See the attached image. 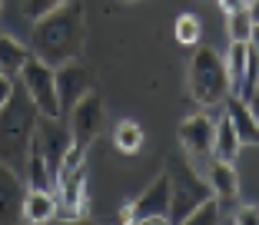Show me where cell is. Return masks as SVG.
Listing matches in <instances>:
<instances>
[{"mask_svg": "<svg viewBox=\"0 0 259 225\" xmlns=\"http://www.w3.org/2000/svg\"><path fill=\"white\" fill-rule=\"evenodd\" d=\"M213 136H216V116L196 112L190 120L180 123V143L190 152V159H203L213 152Z\"/></svg>", "mask_w": 259, "mask_h": 225, "instance_id": "obj_11", "label": "cell"}, {"mask_svg": "<svg viewBox=\"0 0 259 225\" xmlns=\"http://www.w3.org/2000/svg\"><path fill=\"white\" fill-rule=\"evenodd\" d=\"M239 133L236 126H233V120H229L226 112H223L220 120H216V136H213V156L223 159V162H233V159L239 156Z\"/></svg>", "mask_w": 259, "mask_h": 225, "instance_id": "obj_18", "label": "cell"}, {"mask_svg": "<svg viewBox=\"0 0 259 225\" xmlns=\"http://www.w3.org/2000/svg\"><path fill=\"white\" fill-rule=\"evenodd\" d=\"M243 99H246V106H249V112H252V120L259 123V86H256V90L249 93V96H243Z\"/></svg>", "mask_w": 259, "mask_h": 225, "instance_id": "obj_25", "label": "cell"}, {"mask_svg": "<svg viewBox=\"0 0 259 225\" xmlns=\"http://www.w3.org/2000/svg\"><path fill=\"white\" fill-rule=\"evenodd\" d=\"M10 90H14V80H10V76H4V73H0V106L7 103Z\"/></svg>", "mask_w": 259, "mask_h": 225, "instance_id": "obj_26", "label": "cell"}, {"mask_svg": "<svg viewBox=\"0 0 259 225\" xmlns=\"http://www.w3.org/2000/svg\"><path fill=\"white\" fill-rule=\"evenodd\" d=\"M83 50V4L67 0L54 14L33 20L30 30V53L50 67H60L80 57Z\"/></svg>", "mask_w": 259, "mask_h": 225, "instance_id": "obj_1", "label": "cell"}, {"mask_svg": "<svg viewBox=\"0 0 259 225\" xmlns=\"http://www.w3.org/2000/svg\"><path fill=\"white\" fill-rule=\"evenodd\" d=\"M123 222H150V225H166L169 222V176L163 173L133 205L120 212Z\"/></svg>", "mask_w": 259, "mask_h": 225, "instance_id": "obj_6", "label": "cell"}, {"mask_svg": "<svg viewBox=\"0 0 259 225\" xmlns=\"http://www.w3.org/2000/svg\"><path fill=\"white\" fill-rule=\"evenodd\" d=\"M173 33H176V43L193 46V43H199V33H203V27H199L196 14H180V17H176Z\"/></svg>", "mask_w": 259, "mask_h": 225, "instance_id": "obj_22", "label": "cell"}, {"mask_svg": "<svg viewBox=\"0 0 259 225\" xmlns=\"http://www.w3.org/2000/svg\"><path fill=\"white\" fill-rule=\"evenodd\" d=\"M249 43L233 40L229 43V57H226V80H229V93L239 96L243 93V80H246V67H249Z\"/></svg>", "mask_w": 259, "mask_h": 225, "instance_id": "obj_16", "label": "cell"}, {"mask_svg": "<svg viewBox=\"0 0 259 225\" xmlns=\"http://www.w3.org/2000/svg\"><path fill=\"white\" fill-rule=\"evenodd\" d=\"M4 4H7V0H0V14H4Z\"/></svg>", "mask_w": 259, "mask_h": 225, "instance_id": "obj_29", "label": "cell"}, {"mask_svg": "<svg viewBox=\"0 0 259 225\" xmlns=\"http://www.w3.org/2000/svg\"><path fill=\"white\" fill-rule=\"evenodd\" d=\"M249 46L259 50V23H252V37H249Z\"/></svg>", "mask_w": 259, "mask_h": 225, "instance_id": "obj_27", "label": "cell"}, {"mask_svg": "<svg viewBox=\"0 0 259 225\" xmlns=\"http://www.w3.org/2000/svg\"><path fill=\"white\" fill-rule=\"evenodd\" d=\"M252 17H249V10H233V14H226V30H229V40H243V43H249V37H252Z\"/></svg>", "mask_w": 259, "mask_h": 225, "instance_id": "obj_21", "label": "cell"}, {"mask_svg": "<svg viewBox=\"0 0 259 225\" xmlns=\"http://www.w3.org/2000/svg\"><path fill=\"white\" fill-rule=\"evenodd\" d=\"M229 93L226 63L213 50H196L190 63V96L199 106H216Z\"/></svg>", "mask_w": 259, "mask_h": 225, "instance_id": "obj_4", "label": "cell"}, {"mask_svg": "<svg viewBox=\"0 0 259 225\" xmlns=\"http://www.w3.org/2000/svg\"><path fill=\"white\" fill-rule=\"evenodd\" d=\"M23 182L27 179H23L17 169L0 162V222L4 225L23 218V195H27Z\"/></svg>", "mask_w": 259, "mask_h": 225, "instance_id": "obj_12", "label": "cell"}, {"mask_svg": "<svg viewBox=\"0 0 259 225\" xmlns=\"http://www.w3.org/2000/svg\"><path fill=\"white\" fill-rule=\"evenodd\" d=\"M40 116L37 103L30 99V93L23 90V83L10 90L7 103L0 106V162L17 169L27 179V156H30V139L37 129Z\"/></svg>", "mask_w": 259, "mask_h": 225, "instance_id": "obj_2", "label": "cell"}, {"mask_svg": "<svg viewBox=\"0 0 259 225\" xmlns=\"http://www.w3.org/2000/svg\"><path fill=\"white\" fill-rule=\"evenodd\" d=\"M143 129H140V123H133V120H123V123H116V129H113V146L123 152V156H137L140 149H143Z\"/></svg>", "mask_w": 259, "mask_h": 225, "instance_id": "obj_19", "label": "cell"}, {"mask_svg": "<svg viewBox=\"0 0 259 225\" xmlns=\"http://www.w3.org/2000/svg\"><path fill=\"white\" fill-rule=\"evenodd\" d=\"M70 143H73V136H70V126L60 123V116H40L30 146H37V149L44 152V159L50 162V169H54V176L60 173V162H63V156H67Z\"/></svg>", "mask_w": 259, "mask_h": 225, "instance_id": "obj_7", "label": "cell"}, {"mask_svg": "<svg viewBox=\"0 0 259 225\" xmlns=\"http://www.w3.org/2000/svg\"><path fill=\"white\" fill-rule=\"evenodd\" d=\"M233 222H239V225H259V209H256V205H239V209L233 212Z\"/></svg>", "mask_w": 259, "mask_h": 225, "instance_id": "obj_24", "label": "cell"}, {"mask_svg": "<svg viewBox=\"0 0 259 225\" xmlns=\"http://www.w3.org/2000/svg\"><path fill=\"white\" fill-rule=\"evenodd\" d=\"M54 73H57V96H60V116H67V112L76 106V99H83L87 93L93 90V76H90V70H87L80 60L60 63V67H54Z\"/></svg>", "mask_w": 259, "mask_h": 225, "instance_id": "obj_9", "label": "cell"}, {"mask_svg": "<svg viewBox=\"0 0 259 225\" xmlns=\"http://www.w3.org/2000/svg\"><path fill=\"white\" fill-rule=\"evenodd\" d=\"M226 116L233 120V126H236V133H239V143H259V123L252 120V112H249V106H246V99L243 96H229L226 99Z\"/></svg>", "mask_w": 259, "mask_h": 225, "instance_id": "obj_15", "label": "cell"}, {"mask_svg": "<svg viewBox=\"0 0 259 225\" xmlns=\"http://www.w3.org/2000/svg\"><path fill=\"white\" fill-rule=\"evenodd\" d=\"M67 0H23V14L30 17V20H40V17L54 14L57 7H63Z\"/></svg>", "mask_w": 259, "mask_h": 225, "instance_id": "obj_23", "label": "cell"}, {"mask_svg": "<svg viewBox=\"0 0 259 225\" xmlns=\"http://www.w3.org/2000/svg\"><path fill=\"white\" fill-rule=\"evenodd\" d=\"M23 218L33 225L54 222L57 218V192L54 189H30L23 195Z\"/></svg>", "mask_w": 259, "mask_h": 225, "instance_id": "obj_13", "label": "cell"}, {"mask_svg": "<svg viewBox=\"0 0 259 225\" xmlns=\"http://www.w3.org/2000/svg\"><path fill=\"white\" fill-rule=\"evenodd\" d=\"M223 222V212H220V199L216 195H206L203 202L186 215V225H216Z\"/></svg>", "mask_w": 259, "mask_h": 225, "instance_id": "obj_20", "label": "cell"}, {"mask_svg": "<svg viewBox=\"0 0 259 225\" xmlns=\"http://www.w3.org/2000/svg\"><path fill=\"white\" fill-rule=\"evenodd\" d=\"M57 218H80L87 209V173L70 169V173L57 176Z\"/></svg>", "mask_w": 259, "mask_h": 225, "instance_id": "obj_10", "label": "cell"}, {"mask_svg": "<svg viewBox=\"0 0 259 225\" xmlns=\"http://www.w3.org/2000/svg\"><path fill=\"white\" fill-rule=\"evenodd\" d=\"M166 176H169V222H186V215L203 202L206 195H213L209 179L196 176L193 165L180 162V159L169 162Z\"/></svg>", "mask_w": 259, "mask_h": 225, "instance_id": "obj_3", "label": "cell"}, {"mask_svg": "<svg viewBox=\"0 0 259 225\" xmlns=\"http://www.w3.org/2000/svg\"><path fill=\"white\" fill-rule=\"evenodd\" d=\"M23 90L30 93V99L37 103V109L44 116H60V96H57V73L50 63H44L40 57H30L20 70Z\"/></svg>", "mask_w": 259, "mask_h": 225, "instance_id": "obj_5", "label": "cell"}, {"mask_svg": "<svg viewBox=\"0 0 259 225\" xmlns=\"http://www.w3.org/2000/svg\"><path fill=\"white\" fill-rule=\"evenodd\" d=\"M67 120H70V136H73V143L90 146L100 136V129H103V99H100V93L90 90L83 99H76V106L67 112Z\"/></svg>", "mask_w": 259, "mask_h": 225, "instance_id": "obj_8", "label": "cell"}, {"mask_svg": "<svg viewBox=\"0 0 259 225\" xmlns=\"http://www.w3.org/2000/svg\"><path fill=\"white\" fill-rule=\"evenodd\" d=\"M30 57H33L30 46L17 43V40L7 37V33H0V73H4V76L17 80V76H20V70H23V63L30 60Z\"/></svg>", "mask_w": 259, "mask_h": 225, "instance_id": "obj_17", "label": "cell"}, {"mask_svg": "<svg viewBox=\"0 0 259 225\" xmlns=\"http://www.w3.org/2000/svg\"><path fill=\"white\" fill-rule=\"evenodd\" d=\"M246 10H249V17L259 23V0H249V7H246Z\"/></svg>", "mask_w": 259, "mask_h": 225, "instance_id": "obj_28", "label": "cell"}, {"mask_svg": "<svg viewBox=\"0 0 259 225\" xmlns=\"http://www.w3.org/2000/svg\"><path fill=\"white\" fill-rule=\"evenodd\" d=\"M206 179H209V189H213V195L220 199V202H236V195H239V179H236V169H233V162H223V159H216V162L209 165Z\"/></svg>", "mask_w": 259, "mask_h": 225, "instance_id": "obj_14", "label": "cell"}]
</instances>
